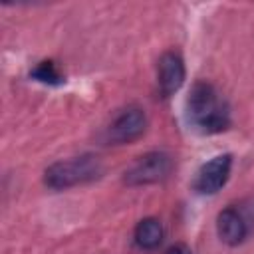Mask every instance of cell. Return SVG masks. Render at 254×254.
I'll return each instance as SVG.
<instances>
[{
  "label": "cell",
  "mask_w": 254,
  "mask_h": 254,
  "mask_svg": "<svg viewBox=\"0 0 254 254\" xmlns=\"http://www.w3.org/2000/svg\"><path fill=\"white\" fill-rule=\"evenodd\" d=\"M190 121L204 133H220L230 125L226 101L208 81H196L187 99Z\"/></svg>",
  "instance_id": "1"
},
{
  "label": "cell",
  "mask_w": 254,
  "mask_h": 254,
  "mask_svg": "<svg viewBox=\"0 0 254 254\" xmlns=\"http://www.w3.org/2000/svg\"><path fill=\"white\" fill-rule=\"evenodd\" d=\"M101 173H103V165L99 157L85 153V155L71 157L65 161H56L54 165H50L44 173V181L48 187L62 190V189H69L75 185L91 183L99 179Z\"/></svg>",
  "instance_id": "2"
},
{
  "label": "cell",
  "mask_w": 254,
  "mask_h": 254,
  "mask_svg": "<svg viewBox=\"0 0 254 254\" xmlns=\"http://www.w3.org/2000/svg\"><path fill=\"white\" fill-rule=\"evenodd\" d=\"M173 171V159L171 155L163 151H149L135 159V163L125 171V183L127 185H151L167 179Z\"/></svg>",
  "instance_id": "3"
},
{
  "label": "cell",
  "mask_w": 254,
  "mask_h": 254,
  "mask_svg": "<svg viewBox=\"0 0 254 254\" xmlns=\"http://www.w3.org/2000/svg\"><path fill=\"white\" fill-rule=\"evenodd\" d=\"M147 129V115L141 107H127L107 127V141L115 145L131 143L139 139Z\"/></svg>",
  "instance_id": "4"
},
{
  "label": "cell",
  "mask_w": 254,
  "mask_h": 254,
  "mask_svg": "<svg viewBox=\"0 0 254 254\" xmlns=\"http://www.w3.org/2000/svg\"><path fill=\"white\" fill-rule=\"evenodd\" d=\"M230 167H232V157L228 153L218 155V157L206 161L198 169V173L194 177V183H192L194 190L200 192V194H214V192H218L226 185V181H228Z\"/></svg>",
  "instance_id": "5"
},
{
  "label": "cell",
  "mask_w": 254,
  "mask_h": 254,
  "mask_svg": "<svg viewBox=\"0 0 254 254\" xmlns=\"http://www.w3.org/2000/svg\"><path fill=\"white\" fill-rule=\"evenodd\" d=\"M157 81H159V91L163 97H169L181 89L185 81V62L177 52H165L159 58Z\"/></svg>",
  "instance_id": "6"
},
{
  "label": "cell",
  "mask_w": 254,
  "mask_h": 254,
  "mask_svg": "<svg viewBox=\"0 0 254 254\" xmlns=\"http://www.w3.org/2000/svg\"><path fill=\"white\" fill-rule=\"evenodd\" d=\"M216 230H218L220 240L228 246H238L240 242H244V238L248 234V226H246L242 214L238 210H234L232 206L218 212Z\"/></svg>",
  "instance_id": "7"
},
{
  "label": "cell",
  "mask_w": 254,
  "mask_h": 254,
  "mask_svg": "<svg viewBox=\"0 0 254 254\" xmlns=\"http://www.w3.org/2000/svg\"><path fill=\"white\" fill-rule=\"evenodd\" d=\"M133 238H135V244L143 250H155L161 242H163V226L157 218L149 216V218H143L139 220V224L135 226V232H133Z\"/></svg>",
  "instance_id": "8"
},
{
  "label": "cell",
  "mask_w": 254,
  "mask_h": 254,
  "mask_svg": "<svg viewBox=\"0 0 254 254\" xmlns=\"http://www.w3.org/2000/svg\"><path fill=\"white\" fill-rule=\"evenodd\" d=\"M30 75H32L34 79L42 81V83H48V85H60V83H64V75H62V71L58 69V65H56L52 60L40 62V64L30 71Z\"/></svg>",
  "instance_id": "9"
},
{
  "label": "cell",
  "mask_w": 254,
  "mask_h": 254,
  "mask_svg": "<svg viewBox=\"0 0 254 254\" xmlns=\"http://www.w3.org/2000/svg\"><path fill=\"white\" fill-rule=\"evenodd\" d=\"M165 254H192L187 244H173Z\"/></svg>",
  "instance_id": "10"
}]
</instances>
